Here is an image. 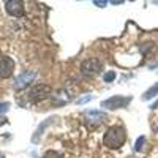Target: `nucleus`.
<instances>
[{
	"instance_id": "1",
	"label": "nucleus",
	"mask_w": 158,
	"mask_h": 158,
	"mask_svg": "<svg viewBox=\"0 0 158 158\" xmlns=\"http://www.w3.org/2000/svg\"><path fill=\"white\" fill-rule=\"evenodd\" d=\"M125 141H127V133L118 125L109 127L108 131L104 133V138H103V142L108 149H120L125 144Z\"/></svg>"
},
{
	"instance_id": "2",
	"label": "nucleus",
	"mask_w": 158,
	"mask_h": 158,
	"mask_svg": "<svg viewBox=\"0 0 158 158\" xmlns=\"http://www.w3.org/2000/svg\"><path fill=\"white\" fill-rule=\"evenodd\" d=\"M131 101V97H123V95H114L108 100H103L101 101V108H106V109H122L127 108Z\"/></svg>"
},
{
	"instance_id": "3",
	"label": "nucleus",
	"mask_w": 158,
	"mask_h": 158,
	"mask_svg": "<svg viewBox=\"0 0 158 158\" xmlns=\"http://www.w3.org/2000/svg\"><path fill=\"white\" fill-rule=\"evenodd\" d=\"M51 95V87L46 84H38L35 85L30 92H29V98L32 103H38V101H43Z\"/></svg>"
},
{
	"instance_id": "4",
	"label": "nucleus",
	"mask_w": 158,
	"mask_h": 158,
	"mask_svg": "<svg viewBox=\"0 0 158 158\" xmlns=\"http://www.w3.org/2000/svg\"><path fill=\"white\" fill-rule=\"evenodd\" d=\"M103 70V65L98 59H87L81 65V71L85 76H97Z\"/></svg>"
},
{
	"instance_id": "5",
	"label": "nucleus",
	"mask_w": 158,
	"mask_h": 158,
	"mask_svg": "<svg viewBox=\"0 0 158 158\" xmlns=\"http://www.w3.org/2000/svg\"><path fill=\"white\" fill-rule=\"evenodd\" d=\"M15 71V60L6 56H0V77L6 79Z\"/></svg>"
},
{
	"instance_id": "6",
	"label": "nucleus",
	"mask_w": 158,
	"mask_h": 158,
	"mask_svg": "<svg viewBox=\"0 0 158 158\" xmlns=\"http://www.w3.org/2000/svg\"><path fill=\"white\" fill-rule=\"evenodd\" d=\"M36 77V73L35 71H24L22 74H19L16 79H15V89L16 90H22V89H25L30 82H33V79Z\"/></svg>"
},
{
	"instance_id": "7",
	"label": "nucleus",
	"mask_w": 158,
	"mask_h": 158,
	"mask_svg": "<svg viewBox=\"0 0 158 158\" xmlns=\"http://www.w3.org/2000/svg\"><path fill=\"white\" fill-rule=\"evenodd\" d=\"M5 10L10 16H15V18L24 16V3L19 2V0H8V2H5Z\"/></svg>"
},
{
	"instance_id": "8",
	"label": "nucleus",
	"mask_w": 158,
	"mask_h": 158,
	"mask_svg": "<svg viewBox=\"0 0 158 158\" xmlns=\"http://www.w3.org/2000/svg\"><path fill=\"white\" fill-rule=\"evenodd\" d=\"M54 98H56V101H54V103L57 104V106H60V104H65V103H68V101L71 100L67 90H59L57 94L54 95Z\"/></svg>"
},
{
	"instance_id": "9",
	"label": "nucleus",
	"mask_w": 158,
	"mask_h": 158,
	"mask_svg": "<svg viewBox=\"0 0 158 158\" xmlns=\"http://www.w3.org/2000/svg\"><path fill=\"white\" fill-rule=\"evenodd\" d=\"M155 95H158V82L156 84H153L152 87H149L146 92H144V95H142V100H146V101H149V100H152Z\"/></svg>"
},
{
	"instance_id": "10",
	"label": "nucleus",
	"mask_w": 158,
	"mask_h": 158,
	"mask_svg": "<svg viewBox=\"0 0 158 158\" xmlns=\"http://www.w3.org/2000/svg\"><path fill=\"white\" fill-rule=\"evenodd\" d=\"M85 115L90 118V120H95V118H98V122L104 118V114H103V112H100V111H87V112H85Z\"/></svg>"
},
{
	"instance_id": "11",
	"label": "nucleus",
	"mask_w": 158,
	"mask_h": 158,
	"mask_svg": "<svg viewBox=\"0 0 158 158\" xmlns=\"http://www.w3.org/2000/svg\"><path fill=\"white\" fill-rule=\"evenodd\" d=\"M144 142H146V136H139L138 141H136V146H135V150H136V152H141V150H142Z\"/></svg>"
},
{
	"instance_id": "12",
	"label": "nucleus",
	"mask_w": 158,
	"mask_h": 158,
	"mask_svg": "<svg viewBox=\"0 0 158 158\" xmlns=\"http://www.w3.org/2000/svg\"><path fill=\"white\" fill-rule=\"evenodd\" d=\"M103 79H104V82H112L114 79H115V73H114V71H108V73H104Z\"/></svg>"
},
{
	"instance_id": "13",
	"label": "nucleus",
	"mask_w": 158,
	"mask_h": 158,
	"mask_svg": "<svg viewBox=\"0 0 158 158\" xmlns=\"http://www.w3.org/2000/svg\"><path fill=\"white\" fill-rule=\"evenodd\" d=\"M8 109H10V103H6V101L0 103V114H5Z\"/></svg>"
},
{
	"instance_id": "14",
	"label": "nucleus",
	"mask_w": 158,
	"mask_h": 158,
	"mask_svg": "<svg viewBox=\"0 0 158 158\" xmlns=\"http://www.w3.org/2000/svg\"><path fill=\"white\" fill-rule=\"evenodd\" d=\"M92 100V95H87V97H84V98H81V100H77V104H84V103H87V101H90Z\"/></svg>"
},
{
	"instance_id": "15",
	"label": "nucleus",
	"mask_w": 158,
	"mask_h": 158,
	"mask_svg": "<svg viewBox=\"0 0 158 158\" xmlns=\"http://www.w3.org/2000/svg\"><path fill=\"white\" fill-rule=\"evenodd\" d=\"M94 5H97V6L103 8V6H106V2H101V0H95V2H94Z\"/></svg>"
},
{
	"instance_id": "16",
	"label": "nucleus",
	"mask_w": 158,
	"mask_h": 158,
	"mask_svg": "<svg viewBox=\"0 0 158 158\" xmlns=\"http://www.w3.org/2000/svg\"><path fill=\"white\" fill-rule=\"evenodd\" d=\"M0 158H3V156H0Z\"/></svg>"
}]
</instances>
